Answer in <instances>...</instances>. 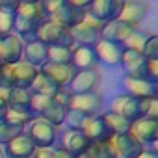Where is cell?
I'll list each match as a JSON object with an SVG mask.
<instances>
[{
	"mask_svg": "<svg viewBox=\"0 0 158 158\" xmlns=\"http://www.w3.org/2000/svg\"><path fill=\"white\" fill-rule=\"evenodd\" d=\"M143 78L151 84H158V60H147L145 61V71Z\"/></svg>",
	"mask_w": 158,
	"mask_h": 158,
	"instance_id": "obj_38",
	"label": "cell"
},
{
	"mask_svg": "<svg viewBox=\"0 0 158 158\" xmlns=\"http://www.w3.org/2000/svg\"><path fill=\"white\" fill-rule=\"evenodd\" d=\"M23 132H24V128H21V127H17L13 123L2 121V123H0V147H4L6 143H10L13 138H17Z\"/></svg>",
	"mask_w": 158,
	"mask_h": 158,
	"instance_id": "obj_33",
	"label": "cell"
},
{
	"mask_svg": "<svg viewBox=\"0 0 158 158\" xmlns=\"http://www.w3.org/2000/svg\"><path fill=\"white\" fill-rule=\"evenodd\" d=\"M80 132L88 138L89 143H106L114 138V132L110 130V127L106 125V121L102 119V115H89L86 119V123L82 125Z\"/></svg>",
	"mask_w": 158,
	"mask_h": 158,
	"instance_id": "obj_8",
	"label": "cell"
},
{
	"mask_svg": "<svg viewBox=\"0 0 158 158\" xmlns=\"http://www.w3.org/2000/svg\"><path fill=\"white\" fill-rule=\"evenodd\" d=\"M4 156L6 158H32L35 152L34 143L30 141V138L23 132L17 138H13L10 143H6L4 147Z\"/></svg>",
	"mask_w": 158,
	"mask_h": 158,
	"instance_id": "obj_18",
	"label": "cell"
},
{
	"mask_svg": "<svg viewBox=\"0 0 158 158\" xmlns=\"http://www.w3.org/2000/svg\"><path fill=\"white\" fill-rule=\"evenodd\" d=\"M52 151H54V156H56V158H74L73 154H69L65 149H61V147H58V145H54Z\"/></svg>",
	"mask_w": 158,
	"mask_h": 158,
	"instance_id": "obj_46",
	"label": "cell"
},
{
	"mask_svg": "<svg viewBox=\"0 0 158 158\" xmlns=\"http://www.w3.org/2000/svg\"><path fill=\"white\" fill-rule=\"evenodd\" d=\"M34 158H56L52 149H35Z\"/></svg>",
	"mask_w": 158,
	"mask_h": 158,
	"instance_id": "obj_44",
	"label": "cell"
},
{
	"mask_svg": "<svg viewBox=\"0 0 158 158\" xmlns=\"http://www.w3.org/2000/svg\"><path fill=\"white\" fill-rule=\"evenodd\" d=\"M125 2L127 0H93L88 11L101 23H108V21L119 19Z\"/></svg>",
	"mask_w": 158,
	"mask_h": 158,
	"instance_id": "obj_13",
	"label": "cell"
},
{
	"mask_svg": "<svg viewBox=\"0 0 158 158\" xmlns=\"http://www.w3.org/2000/svg\"><path fill=\"white\" fill-rule=\"evenodd\" d=\"M39 71L48 76L50 80L58 86V88H67L69 82H71V78L74 76V69L71 67V63H52V61H45Z\"/></svg>",
	"mask_w": 158,
	"mask_h": 158,
	"instance_id": "obj_15",
	"label": "cell"
},
{
	"mask_svg": "<svg viewBox=\"0 0 158 158\" xmlns=\"http://www.w3.org/2000/svg\"><path fill=\"white\" fill-rule=\"evenodd\" d=\"M152 101L154 99H136V97H130V95L119 91L117 95H114L110 99L108 112L125 117L128 123H134L141 117H147V112H149Z\"/></svg>",
	"mask_w": 158,
	"mask_h": 158,
	"instance_id": "obj_1",
	"label": "cell"
},
{
	"mask_svg": "<svg viewBox=\"0 0 158 158\" xmlns=\"http://www.w3.org/2000/svg\"><path fill=\"white\" fill-rule=\"evenodd\" d=\"M52 63H71V48L67 47H48V60Z\"/></svg>",
	"mask_w": 158,
	"mask_h": 158,
	"instance_id": "obj_35",
	"label": "cell"
},
{
	"mask_svg": "<svg viewBox=\"0 0 158 158\" xmlns=\"http://www.w3.org/2000/svg\"><path fill=\"white\" fill-rule=\"evenodd\" d=\"M35 39L41 41L45 47H67L73 48L74 41L71 37V32L63 26H60L58 23H54L52 19H43L37 26L35 32Z\"/></svg>",
	"mask_w": 158,
	"mask_h": 158,
	"instance_id": "obj_3",
	"label": "cell"
},
{
	"mask_svg": "<svg viewBox=\"0 0 158 158\" xmlns=\"http://www.w3.org/2000/svg\"><path fill=\"white\" fill-rule=\"evenodd\" d=\"M65 2H67L69 6L76 8V10H82V11H88V8L91 6V2H93V0H65Z\"/></svg>",
	"mask_w": 158,
	"mask_h": 158,
	"instance_id": "obj_43",
	"label": "cell"
},
{
	"mask_svg": "<svg viewBox=\"0 0 158 158\" xmlns=\"http://www.w3.org/2000/svg\"><path fill=\"white\" fill-rule=\"evenodd\" d=\"M41 4H43V10H45L47 17H50L65 4V0H41Z\"/></svg>",
	"mask_w": 158,
	"mask_h": 158,
	"instance_id": "obj_40",
	"label": "cell"
},
{
	"mask_svg": "<svg viewBox=\"0 0 158 158\" xmlns=\"http://www.w3.org/2000/svg\"><path fill=\"white\" fill-rule=\"evenodd\" d=\"M99 84H101V71H99V67H93V69L76 71L74 76L71 78L67 89L73 95H82V93L97 91Z\"/></svg>",
	"mask_w": 158,
	"mask_h": 158,
	"instance_id": "obj_5",
	"label": "cell"
},
{
	"mask_svg": "<svg viewBox=\"0 0 158 158\" xmlns=\"http://www.w3.org/2000/svg\"><path fill=\"white\" fill-rule=\"evenodd\" d=\"M0 43H2V52H4V63H15L23 60L24 41L17 34L11 32L4 37H0Z\"/></svg>",
	"mask_w": 158,
	"mask_h": 158,
	"instance_id": "obj_21",
	"label": "cell"
},
{
	"mask_svg": "<svg viewBox=\"0 0 158 158\" xmlns=\"http://www.w3.org/2000/svg\"><path fill=\"white\" fill-rule=\"evenodd\" d=\"M15 17H21V19H28V21L41 23L43 19H47V13H45V10H43V4H41V2H21L19 10L15 11Z\"/></svg>",
	"mask_w": 158,
	"mask_h": 158,
	"instance_id": "obj_24",
	"label": "cell"
},
{
	"mask_svg": "<svg viewBox=\"0 0 158 158\" xmlns=\"http://www.w3.org/2000/svg\"><path fill=\"white\" fill-rule=\"evenodd\" d=\"M88 117H89V115H86V114H82V112L69 110V112H67V117H65V123H63V128H69V130H80Z\"/></svg>",
	"mask_w": 158,
	"mask_h": 158,
	"instance_id": "obj_34",
	"label": "cell"
},
{
	"mask_svg": "<svg viewBox=\"0 0 158 158\" xmlns=\"http://www.w3.org/2000/svg\"><path fill=\"white\" fill-rule=\"evenodd\" d=\"M130 32H132V28H130L128 24H125V23H121L119 19H115V21H108V23H104V24L101 26L99 35H101V39H104V41L123 45Z\"/></svg>",
	"mask_w": 158,
	"mask_h": 158,
	"instance_id": "obj_19",
	"label": "cell"
},
{
	"mask_svg": "<svg viewBox=\"0 0 158 158\" xmlns=\"http://www.w3.org/2000/svg\"><path fill=\"white\" fill-rule=\"evenodd\" d=\"M141 54H143L145 60H158V35H154V34L149 35Z\"/></svg>",
	"mask_w": 158,
	"mask_h": 158,
	"instance_id": "obj_36",
	"label": "cell"
},
{
	"mask_svg": "<svg viewBox=\"0 0 158 158\" xmlns=\"http://www.w3.org/2000/svg\"><path fill=\"white\" fill-rule=\"evenodd\" d=\"M21 2H41V0H21Z\"/></svg>",
	"mask_w": 158,
	"mask_h": 158,
	"instance_id": "obj_49",
	"label": "cell"
},
{
	"mask_svg": "<svg viewBox=\"0 0 158 158\" xmlns=\"http://www.w3.org/2000/svg\"><path fill=\"white\" fill-rule=\"evenodd\" d=\"M67 112H69L67 108H63V106H60V104H56V102L52 101V102H50V106L43 112L41 119H43V121H47L48 125L56 127V128H61V127H63V123H65Z\"/></svg>",
	"mask_w": 158,
	"mask_h": 158,
	"instance_id": "obj_26",
	"label": "cell"
},
{
	"mask_svg": "<svg viewBox=\"0 0 158 158\" xmlns=\"http://www.w3.org/2000/svg\"><path fill=\"white\" fill-rule=\"evenodd\" d=\"M32 119H35V117H34L26 108H13V106H8V110H6V114H4V121L13 123V125L21 127V128H26Z\"/></svg>",
	"mask_w": 158,
	"mask_h": 158,
	"instance_id": "obj_28",
	"label": "cell"
},
{
	"mask_svg": "<svg viewBox=\"0 0 158 158\" xmlns=\"http://www.w3.org/2000/svg\"><path fill=\"white\" fill-rule=\"evenodd\" d=\"M145 58L141 52L138 50H130L125 48L121 54V61L119 67L123 69V76H132V78H143V71H145Z\"/></svg>",
	"mask_w": 158,
	"mask_h": 158,
	"instance_id": "obj_16",
	"label": "cell"
},
{
	"mask_svg": "<svg viewBox=\"0 0 158 158\" xmlns=\"http://www.w3.org/2000/svg\"><path fill=\"white\" fill-rule=\"evenodd\" d=\"M71 67L74 71H84V69L99 67L93 47H89V45H74L71 48Z\"/></svg>",
	"mask_w": 158,
	"mask_h": 158,
	"instance_id": "obj_17",
	"label": "cell"
},
{
	"mask_svg": "<svg viewBox=\"0 0 158 158\" xmlns=\"http://www.w3.org/2000/svg\"><path fill=\"white\" fill-rule=\"evenodd\" d=\"M84 13L86 11H82V10H76V8H73V6H69L67 2L54 13V15H50L48 19H52L54 23H58L60 26H63V28H67V30H71L73 26H76L78 23L82 21V17H84Z\"/></svg>",
	"mask_w": 158,
	"mask_h": 158,
	"instance_id": "obj_22",
	"label": "cell"
},
{
	"mask_svg": "<svg viewBox=\"0 0 158 158\" xmlns=\"http://www.w3.org/2000/svg\"><path fill=\"white\" fill-rule=\"evenodd\" d=\"M24 134L30 138V141L34 143L35 149H52L56 145L60 128L48 125L41 117H35L28 123V127L24 128Z\"/></svg>",
	"mask_w": 158,
	"mask_h": 158,
	"instance_id": "obj_4",
	"label": "cell"
},
{
	"mask_svg": "<svg viewBox=\"0 0 158 158\" xmlns=\"http://www.w3.org/2000/svg\"><path fill=\"white\" fill-rule=\"evenodd\" d=\"M0 65H2V63H0Z\"/></svg>",
	"mask_w": 158,
	"mask_h": 158,
	"instance_id": "obj_51",
	"label": "cell"
},
{
	"mask_svg": "<svg viewBox=\"0 0 158 158\" xmlns=\"http://www.w3.org/2000/svg\"><path fill=\"white\" fill-rule=\"evenodd\" d=\"M37 26H39V23H35V21H28V19L15 17L13 34H17V35H19V37H21L24 43H26V41H32V39H35Z\"/></svg>",
	"mask_w": 158,
	"mask_h": 158,
	"instance_id": "obj_27",
	"label": "cell"
},
{
	"mask_svg": "<svg viewBox=\"0 0 158 158\" xmlns=\"http://www.w3.org/2000/svg\"><path fill=\"white\" fill-rule=\"evenodd\" d=\"M56 145L65 149L69 154L73 156H78L80 152H84L91 143L88 141V138L80 132V130H69V128H60V134H58V139H56Z\"/></svg>",
	"mask_w": 158,
	"mask_h": 158,
	"instance_id": "obj_11",
	"label": "cell"
},
{
	"mask_svg": "<svg viewBox=\"0 0 158 158\" xmlns=\"http://www.w3.org/2000/svg\"><path fill=\"white\" fill-rule=\"evenodd\" d=\"M0 123H2V121H0Z\"/></svg>",
	"mask_w": 158,
	"mask_h": 158,
	"instance_id": "obj_50",
	"label": "cell"
},
{
	"mask_svg": "<svg viewBox=\"0 0 158 158\" xmlns=\"http://www.w3.org/2000/svg\"><path fill=\"white\" fill-rule=\"evenodd\" d=\"M101 115H102V119L106 121V125L110 127V130L114 132V136H115V134L130 132V123H128L125 117H121V115H117V114H112V112H108V110H104Z\"/></svg>",
	"mask_w": 158,
	"mask_h": 158,
	"instance_id": "obj_30",
	"label": "cell"
},
{
	"mask_svg": "<svg viewBox=\"0 0 158 158\" xmlns=\"http://www.w3.org/2000/svg\"><path fill=\"white\" fill-rule=\"evenodd\" d=\"M110 145H112V149H114L115 158H136V156L145 149V145H143L141 141H138L130 132L115 134V136L110 139Z\"/></svg>",
	"mask_w": 158,
	"mask_h": 158,
	"instance_id": "obj_10",
	"label": "cell"
},
{
	"mask_svg": "<svg viewBox=\"0 0 158 158\" xmlns=\"http://www.w3.org/2000/svg\"><path fill=\"white\" fill-rule=\"evenodd\" d=\"M0 63H4V52H2V43H0Z\"/></svg>",
	"mask_w": 158,
	"mask_h": 158,
	"instance_id": "obj_47",
	"label": "cell"
},
{
	"mask_svg": "<svg viewBox=\"0 0 158 158\" xmlns=\"http://www.w3.org/2000/svg\"><path fill=\"white\" fill-rule=\"evenodd\" d=\"M32 93H37V95H47V97H52L56 91H58V86L50 80L48 76H45L41 71H37L35 78L32 80L30 88H28Z\"/></svg>",
	"mask_w": 158,
	"mask_h": 158,
	"instance_id": "obj_25",
	"label": "cell"
},
{
	"mask_svg": "<svg viewBox=\"0 0 158 158\" xmlns=\"http://www.w3.org/2000/svg\"><path fill=\"white\" fill-rule=\"evenodd\" d=\"M149 35H151V34L145 32V30H141V28H132V32H130L128 37L125 39L123 47H125V48H130V50L141 52L143 47H145V43H147V39H149Z\"/></svg>",
	"mask_w": 158,
	"mask_h": 158,
	"instance_id": "obj_31",
	"label": "cell"
},
{
	"mask_svg": "<svg viewBox=\"0 0 158 158\" xmlns=\"http://www.w3.org/2000/svg\"><path fill=\"white\" fill-rule=\"evenodd\" d=\"M69 32H71V37H73L74 45H89V47H93L101 39V35H99L101 30L86 24L84 21H80L76 26H73Z\"/></svg>",
	"mask_w": 158,
	"mask_h": 158,
	"instance_id": "obj_23",
	"label": "cell"
},
{
	"mask_svg": "<svg viewBox=\"0 0 158 158\" xmlns=\"http://www.w3.org/2000/svg\"><path fill=\"white\" fill-rule=\"evenodd\" d=\"M136 158H158V152H156L154 147H147V149H143Z\"/></svg>",
	"mask_w": 158,
	"mask_h": 158,
	"instance_id": "obj_45",
	"label": "cell"
},
{
	"mask_svg": "<svg viewBox=\"0 0 158 158\" xmlns=\"http://www.w3.org/2000/svg\"><path fill=\"white\" fill-rule=\"evenodd\" d=\"M13 24H15V15L13 13L0 11V37L11 34L13 32Z\"/></svg>",
	"mask_w": 158,
	"mask_h": 158,
	"instance_id": "obj_37",
	"label": "cell"
},
{
	"mask_svg": "<svg viewBox=\"0 0 158 158\" xmlns=\"http://www.w3.org/2000/svg\"><path fill=\"white\" fill-rule=\"evenodd\" d=\"M37 67L26 61L2 63L0 65V86L4 88H30L32 80L37 74Z\"/></svg>",
	"mask_w": 158,
	"mask_h": 158,
	"instance_id": "obj_2",
	"label": "cell"
},
{
	"mask_svg": "<svg viewBox=\"0 0 158 158\" xmlns=\"http://www.w3.org/2000/svg\"><path fill=\"white\" fill-rule=\"evenodd\" d=\"M32 91L28 88H10L8 93V106L13 108H26L28 110V102H30Z\"/></svg>",
	"mask_w": 158,
	"mask_h": 158,
	"instance_id": "obj_29",
	"label": "cell"
},
{
	"mask_svg": "<svg viewBox=\"0 0 158 158\" xmlns=\"http://www.w3.org/2000/svg\"><path fill=\"white\" fill-rule=\"evenodd\" d=\"M130 134L141 141L147 147H154V143L158 141V119H151V117H141L134 123H130Z\"/></svg>",
	"mask_w": 158,
	"mask_h": 158,
	"instance_id": "obj_12",
	"label": "cell"
},
{
	"mask_svg": "<svg viewBox=\"0 0 158 158\" xmlns=\"http://www.w3.org/2000/svg\"><path fill=\"white\" fill-rule=\"evenodd\" d=\"M48 60V47H45L41 41L37 39H32V41H26L24 43V48H23V61L34 65V67H41L45 61Z\"/></svg>",
	"mask_w": 158,
	"mask_h": 158,
	"instance_id": "obj_20",
	"label": "cell"
},
{
	"mask_svg": "<svg viewBox=\"0 0 158 158\" xmlns=\"http://www.w3.org/2000/svg\"><path fill=\"white\" fill-rule=\"evenodd\" d=\"M19 6H21V0H0V11H6V13L15 15Z\"/></svg>",
	"mask_w": 158,
	"mask_h": 158,
	"instance_id": "obj_41",
	"label": "cell"
},
{
	"mask_svg": "<svg viewBox=\"0 0 158 158\" xmlns=\"http://www.w3.org/2000/svg\"><path fill=\"white\" fill-rule=\"evenodd\" d=\"M32 158H34V156H32Z\"/></svg>",
	"mask_w": 158,
	"mask_h": 158,
	"instance_id": "obj_52",
	"label": "cell"
},
{
	"mask_svg": "<svg viewBox=\"0 0 158 158\" xmlns=\"http://www.w3.org/2000/svg\"><path fill=\"white\" fill-rule=\"evenodd\" d=\"M69 110L82 112L86 115H99V114L104 112V99L99 91L73 95V99L69 102Z\"/></svg>",
	"mask_w": 158,
	"mask_h": 158,
	"instance_id": "obj_9",
	"label": "cell"
},
{
	"mask_svg": "<svg viewBox=\"0 0 158 158\" xmlns=\"http://www.w3.org/2000/svg\"><path fill=\"white\" fill-rule=\"evenodd\" d=\"M71 99H73V93H71L67 88H58V91L52 95V101H54L56 104L67 108V110H69V102H71Z\"/></svg>",
	"mask_w": 158,
	"mask_h": 158,
	"instance_id": "obj_39",
	"label": "cell"
},
{
	"mask_svg": "<svg viewBox=\"0 0 158 158\" xmlns=\"http://www.w3.org/2000/svg\"><path fill=\"white\" fill-rule=\"evenodd\" d=\"M0 158H6V156H4V149H2V147H0Z\"/></svg>",
	"mask_w": 158,
	"mask_h": 158,
	"instance_id": "obj_48",
	"label": "cell"
},
{
	"mask_svg": "<svg viewBox=\"0 0 158 158\" xmlns=\"http://www.w3.org/2000/svg\"><path fill=\"white\" fill-rule=\"evenodd\" d=\"M93 50H95L97 65H102V67H108V69H115V67H119L121 54H123L125 47L117 45V43H110V41L99 39L93 45Z\"/></svg>",
	"mask_w": 158,
	"mask_h": 158,
	"instance_id": "obj_7",
	"label": "cell"
},
{
	"mask_svg": "<svg viewBox=\"0 0 158 158\" xmlns=\"http://www.w3.org/2000/svg\"><path fill=\"white\" fill-rule=\"evenodd\" d=\"M50 102H52V97L32 93L30 102H28V112H30L34 117H41V115H43V112L50 106Z\"/></svg>",
	"mask_w": 158,
	"mask_h": 158,
	"instance_id": "obj_32",
	"label": "cell"
},
{
	"mask_svg": "<svg viewBox=\"0 0 158 158\" xmlns=\"http://www.w3.org/2000/svg\"><path fill=\"white\" fill-rule=\"evenodd\" d=\"M121 91L136 97V99H156L158 97V88L156 84H151L145 78H132V76H123L121 78Z\"/></svg>",
	"mask_w": 158,
	"mask_h": 158,
	"instance_id": "obj_6",
	"label": "cell"
},
{
	"mask_svg": "<svg viewBox=\"0 0 158 158\" xmlns=\"http://www.w3.org/2000/svg\"><path fill=\"white\" fill-rule=\"evenodd\" d=\"M147 13H149V4L145 0H127L119 15V21L128 24L130 28H139Z\"/></svg>",
	"mask_w": 158,
	"mask_h": 158,
	"instance_id": "obj_14",
	"label": "cell"
},
{
	"mask_svg": "<svg viewBox=\"0 0 158 158\" xmlns=\"http://www.w3.org/2000/svg\"><path fill=\"white\" fill-rule=\"evenodd\" d=\"M8 93H10V88L0 86V121H4V114L8 110Z\"/></svg>",
	"mask_w": 158,
	"mask_h": 158,
	"instance_id": "obj_42",
	"label": "cell"
}]
</instances>
